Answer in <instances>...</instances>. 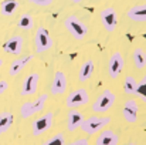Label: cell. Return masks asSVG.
<instances>
[{"label": "cell", "instance_id": "obj_1", "mask_svg": "<svg viewBox=\"0 0 146 145\" xmlns=\"http://www.w3.org/2000/svg\"><path fill=\"white\" fill-rule=\"evenodd\" d=\"M64 26L68 30V33L75 39V40H84L88 34V27L87 24L80 20L77 16H68L64 20Z\"/></svg>", "mask_w": 146, "mask_h": 145}, {"label": "cell", "instance_id": "obj_2", "mask_svg": "<svg viewBox=\"0 0 146 145\" xmlns=\"http://www.w3.org/2000/svg\"><path fill=\"white\" fill-rule=\"evenodd\" d=\"M48 100V94H41L38 96L34 101H27L20 107V115L21 118L27 120L30 117H33L34 114H38L44 110V105Z\"/></svg>", "mask_w": 146, "mask_h": 145}, {"label": "cell", "instance_id": "obj_3", "mask_svg": "<svg viewBox=\"0 0 146 145\" xmlns=\"http://www.w3.org/2000/svg\"><path fill=\"white\" fill-rule=\"evenodd\" d=\"M109 124H111V118L109 117H97V115H94V117H90V118L84 120L80 128L85 134L94 135V134H97L99 131H102V128H105Z\"/></svg>", "mask_w": 146, "mask_h": 145}, {"label": "cell", "instance_id": "obj_4", "mask_svg": "<svg viewBox=\"0 0 146 145\" xmlns=\"http://www.w3.org/2000/svg\"><path fill=\"white\" fill-rule=\"evenodd\" d=\"M115 101H116L115 93H113L112 90H108V88H106V90H104V91L97 97L95 102L92 104V111H94V112L104 114V112H106V111L115 104Z\"/></svg>", "mask_w": 146, "mask_h": 145}, {"label": "cell", "instance_id": "obj_5", "mask_svg": "<svg viewBox=\"0 0 146 145\" xmlns=\"http://www.w3.org/2000/svg\"><path fill=\"white\" fill-rule=\"evenodd\" d=\"M90 102V94L85 88H75L74 91H71L67 98H65V105L71 110L84 107Z\"/></svg>", "mask_w": 146, "mask_h": 145}, {"label": "cell", "instance_id": "obj_6", "mask_svg": "<svg viewBox=\"0 0 146 145\" xmlns=\"http://www.w3.org/2000/svg\"><path fill=\"white\" fill-rule=\"evenodd\" d=\"M34 46H36V51L37 53H46L52 48L54 41L50 36V33L44 29V27H38L36 34H34Z\"/></svg>", "mask_w": 146, "mask_h": 145}, {"label": "cell", "instance_id": "obj_7", "mask_svg": "<svg viewBox=\"0 0 146 145\" xmlns=\"http://www.w3.org/2000/svg\"><path fill=\"white\" fill-rule=\"evenodd\" d=\"M52 121H54V112H46L40 118L34 120L31 122V132H33V135L34 137H40L41 134L47 132L50 128L52 127Z\"/></svg>", "mask_w": 146, "mask_h": 145}, {"label": "cell", "instance_id": "obj_8", "mask_svg": "<svg viewBox=\"0 0 146 145\" xmlns=\"http://www.w3.org/2000/svg\"><path fill=\"white\" fill-rule=\"evenodd\" d=\"M99 19L102 21L104 29L108 33H112V31L116 30V27H118V13L113 7H105L99 13Z\"/></svg>", "mask_w": 146, "mask_h": 145}, {"label": "cell", "instance_id": "obj_9", "mask_svg": "<svg viewBox=\"0 0 146 145\" xmlns=\"http://www.w3.org/2000/svg\"><path fill=\"white\" fill-rule=\"evenodd\" d=\"M123 65H125V58H123L122 53L115 51L109 57V63H108V74H109V77L112 80H116L121 76Z\"/></svg>", "mask_w": 146, "mask_h": 145}, {"label": "cell", "instance_id": "obj_10", "mask_svg": "<svg viewBox=\"0 0 146 145\" xmlns=\"http://www.w3.org/2000/svg\"><path fill=\"white\" fill-rule=\"evenodd\" d=\"M67 87H68L67 76L62 71H55L54 73V77H52L51 87H50L51 94L52 96H61V94H64L67 91Z\"/></svg>", "mask_w": 146, "mask_h": 145}, {"label": "cell", "instance_id": "obj_11", "mask_svg": "<svg viewBox=\"0 0 146 145\" xmlns=\"http://www.w3.org/2000/svg\"><path fill=\"white\" fill-rule=\"evenodd\" d=\"M38 83H40V74H38V73H31V74H29V76L24 78V81H23L20 96L21 97L33 96V94L37 91V88H38Z\"/></svg>", "mask_w": 146, "mask_h": 145}, {"label": "cell", "instance_id": "obj_12", "mask_svg": "<svg viewBox=\"0 0 146 145\" xmlns=\"http://www.w3.org/2000/svg\"><path fill=\"white\" fill-rule=\"evenodd\" d=\"M122 117L125 118L126 122L133 124L138 121L139 117V104L135 100H128L122 108Z\"/></svg>", "mask_w": 146, "mask_h": 145}, {"label": "cell", "instance_id": "obj_13", "mask_svg": "<svg viewBox=\"0 0 146 145\" xmlns=\"http://www.w3.org/2000/svg\"><path fill=\"white\" fill-rule=\"evenodd\" d=\"M21 47H23V36H20V34L11 36L3 44V50L7 54H13V55H19L21 53Z\"/></svg>", "mask_w": 146, "mask_h": 145}, {"label": "cell", "instance_id": "obj_14", "mask_svg": "<svg viewBox=\"0 0 146 145\" xmlns=\"http://www.w3.org/2000/svg\"><path fill=\"white\" fill-rule=\"evenodd\" d=\"M34 58L33 54H29V55H23V57H17L11 64H10V68H9V76L11 77H16L23 68H26V65L29 63H31V60Z\"/></svg>", "mask_w": 146, "mask_h": 145}, {"label": "cell", "instance_id": "obj_15", "mask_svg": "<svg viewBox=\"0 0 146 145\" xmlns=\"http://www.w3.org/2000/svg\"><path fill=\"white\" fill-rule=\"evenodd\" d=\"M119 144V137L111 130H104L99 132L97 137L95 145H118Z\"/></svg>", "mask_w": 146, "mask_h": 145}, {"label": "cell", "instance_id": "obj_16", "mask_svg": "<svg viewBox=\"0 0 146 145\" xmlns=\"http://www.w3.org/2000/svg\"><path fill=\"white\" fill-rule=\"evenodd\" d=\"M126 16L129 20L136 21V23H145L146 21V6L145 4H136L131 7L126 11Z\"/></svg>", "mask_w": 146, "mask_h": 145}, {"label": "cell", "instance_id": "obj_17", "mask_svg": "<svg viewBox=\"0 0 146 145\" xmlns=\"http://www.w3.org/2000/svg\"><path fill=\"white\" fill-rule=\"evenodd\" d=\"M84 114L78 110H71L68 111V117H67V124H68V131H75L81 127L82 121H84Z\"/></svg>", "mask_w": 146, "mask_h": 145}, {"label": "cell", "instance_id": "obj_18", "mask_svg": "<svg viewBox=\"0 0 146 145\" xmlns=\"http://www.w3.org/2000/svg\"><path fill=\"white\" fill-rule=\"evenodd\" d=\"M94 70H95V63H94L92 60L84 61V64L81 65L80 73H78V80H80L81 83H87V81L92 77Z\"/></svg>", "mask_w": 146, "mask_h": 145}, {"label": "cell", "instance_id": "obj_19", "mask_svg": "<svg viewBox=\"0 0 146 145\" xmlns=\"http://www.w3.org/2000/svg\"><path fill=\"white\" fill-rule=\"evenodd\" d=\"M19 6H20V3L17 0H3L0 3V11H1L3 16L9 17V16H13L17 11Z\"/></svg>", "mask_w": 146, "mask_h": 145}, {"label": "cell", "instance_id": "obj_20", "mask_svg": "<svg viewBox=\"0 0 146 145\" xmlns=\"http://www.w3.org/2000/svg\"><path fill=\"white\" fill-rule=\"evenodd\" d=\"M13 121H14V117L10 111L0 112V135H3L4 132H7L10 130Z\"/></svg>", "mask_w": 146, "mask_h": 145}, {"label": "cell", "instance_id": "obj_21", "mask_svg": "<svg viewBox=\"0 0 146 145\" xmlns=\"http://www.w3.org/2000/svg\"><path fill=\"white\" fill-rule=\"evenodd\" d=\"M132 60H133V64H135L136 68L143 70L146 67V55H145L143 48H141V47L135 48L133 53H132Z\"/></svg>", "mask_w": 146, "mask_h": 145}, {"label": "cell", "instance_id": "obj_22", "mask_svg": "<svg viewBox=\"0 0 146 145\" xmlns=\"http://www.w3.org/2000/svg\"><path fill=\"white\" fill-rule=\"evenodd\" d=\"M123 91L126 94H136L138 93V81L132 76H128L123 83Z\"/></svg>", "mask_w": 146, "mask_h": 145}, {"label": "cell", "instance_id": "obj_23", "mask_svg": "<svg viewBox=\"0 0 146 145\" xmlns=\"http://www.w3.org/2000/svg\"><path fill=\"white\" fill-rule=\"evenodd\" d=\"M33 17L29 14V13H23L17 21V26L21 29V30H30L33 27Z\"/></svg>", "mask_w": 146, "mask_h": 145}, {"label": "cell", "instance_id": "obj_24", "mask_svg": "<svg viewBox=\"0 0 146 145\" xmlns=\"http://www.w3.org/2000/svg\"><path fill=\"white\" fill-rule=\"evenodd\" d=\"M41 145H65V137L62 132H58L55 135H52L50 140H47L46 142H43Z\"/></svg>", "mask_w": 146, "mask_h": 145}, {"label": "cell", "instance_id": "obj_25", "mask_svg": "<svg viewBox=\"0 0 146 145\" xmlns=\"http://www.w3.org/2000/svg\"><path fill=\"white\" fill-rule=\"evenodd\" d=\"M31 4H36V6H41V7H46V6H51L52 4V0H29Z\"/></svg>", "mask_w": 146, "mask_h": 145}, {"label": "cell", "instance_id": "obj_26", "mask_svg": "<svg viewBox=\"0 0 146 145\" xmlns=\"http://www.w3.org/2000/svg\"><path fill=\"white\" fill-rule=\"evenodd\" d=\"M9 88V83L6 80H0V96H3Z\"/></svg>", "mask_w": 146, "mask_h": 145}, {"label": "cell", "instance_id": "obj_27", "mask_svg": "<svg viewBox=\"0 0 146 145\" xmlns=\"http://www.w3.org/2000/svg\"><path fill=\"white\" fill-rule=\"evenodd\" d=\"M70 145H90V142H88V140H87V138H80V140H77V141L71 142Z\"/></svg>", "mask_w": 146, "mask_h": 145}, {"label": "cell", "instance_id": "obj_28", "mask_svg": "<svg viewBox=\"0 0 146 145\" xmlns=\"http://www.w3.org/2000/svg\"><path fill=\"white\" fill-rule=\"evenodd\" d=\"M70 1H72V3H82V1H87V0H70Z\"/></svg>", "mask_w": 146, "mask_h": 145}, {"label": "cell", "instance_id": "obj_29", "mask_svg": "<svg viewBox=\"0 0 146 145\" xmlns=\"http://www.w3.org/2000/svg\"><path fill=\"white\" fill-rule=\"evenodd\" d=\"M1 65H3V60L0 58V67H1Z\"/></svg>", "mask_w": 146, "mask_h": 145}, {"label": "cell", "instance_id": "obj_30", "mask_svg": "<svg viewBox=\"0 0 146 145\" xmlns=\"http://www.w3.org/2000/svg\"><path fill=\"white\" fill-rule=\"evenodd\" d=\"M126 145H136V144H133V142H128Z\"/></svg>", "mask_w": 146, "mask_h": 145}]
</instances>
